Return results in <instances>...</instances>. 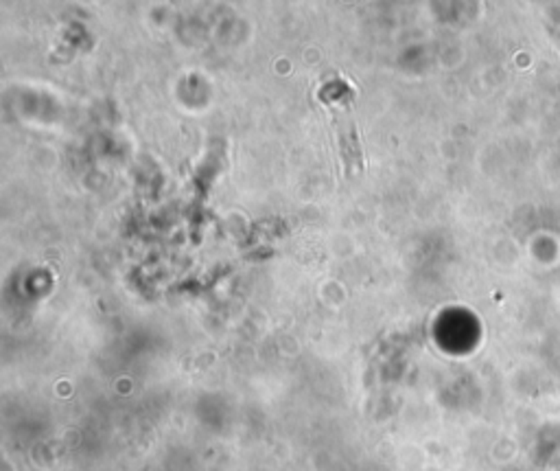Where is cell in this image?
<instances>
[{
    "label": "cell",
    "instance_id": "1",
    "mask_svg": "<svg viewBox=\"0 0 560 471\" xmlns=\"http://www.w3.org/2000/svg\"><path fill=\"white\" fill-rule=\"evenodd\" d=\"M333 123H335V132H338V143H340V154L344 160V169L346 175L359 173L363 169V154H361V145H359V134H357V123L353 117V110L350 103H335L333 110Z\"/></svg>",
    "mask_w": 560,
    "mask_h": 471
}]
</instances>
